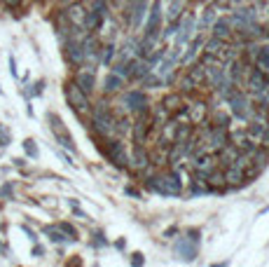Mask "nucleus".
Returning <instances> with one entry per match:
<instances>
[{
	"label": "nucleus",
	"instance_id": "a878e982",
	"mask_svg": "<svg viewBox=\"0 0 269 267\" xmlns=\"http://www.w3.org/2000/svg\"><path fill=\"white\" fill-rule=\"evenodd\" d=\"M112 73H117L120 78H129V75H131V61L122 59L120 64H115V66H112Z\"/></svg>",
	"mask_w": 269,
	"mask_h": 267
},
{
	"label": "nucleus",
	"instance_id": "aec40b11",
	"mask_svg": "<svg viewBox=\"0 0 269 267\" xmlns=\"http://www.w3.org/2000/svg\"><path fill=\"white\" fill-rule=\"evenodd\" d=\"M185 2H188V0H171V2H169V10H166V19H169V21H178L183 10H185Z\"/></svg>",
	"mask_w": 269,
	"mask_h": 267
},
{
	"label": "nucleus",
	"instance_id": "4468645a",
	"mask_svg": "<svg viewBox=\"0 0 269 267\" xmlns=\"http://www.w3.org/2000/svg\"><path fill=\"white\" fill-rule=\"evenodd\" d=\"M213 38H220V40H229L232 38V21L229 19H215L213 21Z\"/></svg>",
	"mask_w": 269,
	"mask_h": 267
},
{
	"label": "nucleus",
	"instance_id": "f704fd0d",
	"mask_svg": "<svg viewBox=\"0 0 269 267\" xmlns=\"http://www.w3.org/2000/svg\"><path fill=\"white\" fill-rule=\"evenodd\" d=\"M143 263H145L143 253H134V255H131V265H143Z\"/></svg>",
	"mask_w": 269,
	"mask_h": 267
},
{
	"label": "nucleus",
	"instance_id": "72a5a7b5",
	"mask_svg": "<svg viewBox=\"0 0 269 267\" xmlns=\"http://www.w3.org/2000/svg\"><path fill=\"white\" fill-rule=\"evenodd\" d=\"M215 17H218V12H215V10H206V14H204V24H206V26H208V24H213Z\"/></svg>",
	"mask_w": 269,
	"mask_h": 267
},
{
	"label": "nucleus",
	"instance_id": "4be33fe9",
	"mask_svg": "<svg viewBox=\"0 0 269 267\" xmlns=\"http://www.w3.org/2000/svg\"><path fill=\"white\" fill-rule=\"evenodd\" d=\"M211 143H213V148H220L227 146L229 143V136H227V127H215L213 129V136H211Z\"/></svg>",
	"mask_w": 269,
	"mask_h": 267
},
{
	"label": "nucleus",
	"instance_id": "5701e85b",
	"mask_svg": "<svg viewBox=\"0 0 269 267\" xmlns=\"http://www.w3.org/2000/svg\"><path fill=\"white\" fill-rule=\"evenodd\" d=\"M134 54H138V42H136L134 38H127L124 45H122V50H120V56L122 59H127V61H131Z\"/></svg>",
	"mask_w": 269,
	"mask_h": 267
},
{
	"label": "nucleus",
	"instance_id": "f3484780",
	"mask_svg": "<svg viewBox=\"0 0 269 267\" xmlns=\"http://www.w3.org/2000/svg\"><path fill=\"white\" fill-rule=\"evenodd\" d=\"M124 87V78H120L117 73H108V78L103 80V92L106 94H115Z\"/></svg>",
	"mask_w": 269,
	"mask_h": 267
},
{
	"label": "nucleus",
	"instance_id": "c85d7f7f",
	"mask_svg": "<svg viewBox=\"0 0 269 267\" xmlns=\"http://www.w3.org/2000/svg\"><path fill=\"white\" fill-rule=\"evenodd\" d=\"M45 234H49V239L56 241V244L66 239V237H63V230H61V225H59V227H45Z\"/></svg>",
	"mask_w": 269,
	"mask_h": 267
},
{
	"label": "nucleus",
	"instance_id": "a211bd4d",
	"mask_svg": "<svg viewBox=\"0 0 269 267\" xmlns=\"http://www.w3.org/2000/svg\"><path fill=\"white\" fill-rule=\"evenodd\" d=\"M204 50V40L202 38H192V42H190V47H188V52L180 56V64H192V59L197 56V54Z\"/></svg>",
	"mask_w": 269,
	"mask_h": 267
},
{
	"label": "nucleus",
	"instance_id": "412c9836",
	"mask_svg": "<svg viewBox=\"0 0 269 267\" xmlns=\"http://www.w3.org/2000/svg\"><path fill=\"white\" fill-rule=\"evenodd\" d=\"M253 64L269 78V47H260V52H257V56L253 59Z\"/></svg>",
	"mask_w": 269,
	"mask_h": 267
},
{
	"label": "nucleus",
	"instance_id": "c03bdc74",
	"mask_svg": "<svg viewBox=\"0 0 269 267\" xmlns=\"http://www.w3.org/2000/svg\"><path fill=\"white\" fill-rule=\"evenodd\" d=\"M267 132H269V122H267Z\"/></svg>",
	"mask_w": 269,
	"mask_h": 267
},
{
	"label": "nucleus",
	"instance_id": "a19ab883",
	"mask_svg": "<svg viewBox=\"0 0 269 267\" xmlns=\"http://www.w3.org/2000/svg\"><path fill=\"white\" fill-rule=\"evenodd\" d=\"M42 253H45V251H42L40 246H35V249H33V255H35V258H40Z\"/></svg>",
	"mask_w": 269,
	"mask_h": 267
},
{
	"label": "nucleus",
	"instance_id": "2eb2a0df",
	"mask_svg": "<svg viewBox=\"0 0 269 267\" xmlns=\"http://www.w3.org/2000/svg\"><path fill=\"white\" fill-rule=\"evenodd\" d=\"M222 181H227L229 185H241L243 181H246L243 167H239V164H232V167H227V171H225V176H222Z\"/></svg>",
	"mask_w": 269,
	"mask_h": 267
},
{
	"label": "nucleus",
	"instance_id": "6e6552de",
	"mask_svg": "<svg viewBox=\"0 0 269 267\" xmlns=\"http://www.w3.org/2000/svg\"><path fill=\"white\" fill-rule=\"evenodd\" d=\"M108 160L112 162L117 169H127L129 167V155H127V150H124V143L122 141H110L108 143Z\"/></svg>",
	"mask_w": 269,
	"mask_h": 267
},
{
	"label": "nucleus",
	"instance_id": "4c0bfd02",
	"mask_svg": "<svg viewBox=\"0 0 269 267\" xmlns=\"http://www.w3.org/2000/svg\"><path fill=\"white\" fill-rule=\"evenodd\" d=\"M124 192H127V195H131V197H141V192H138V190H136V187H124Z\"/></svg>",
	"mask_w": 269,
	"mask_h": 267
},
{
	"label": "nucleus",
	"instance_id": "37998d69",
	"mask_svg": "<svg viewBox=\"0 0 269 267\" xmlns=\"http://www.w3.org/2000/svg\"><path fill=\"white\" fill-rule=\"evenodd\" d=\"M7 2H12V5H16V2H19V0H7Z\"/></svg>",
	"mask_w": 269,
	"mask_h": 267
},
{
	"label": "nucleus",
	"instance_id": "2f4dec72",
	"mask_svg": "<svg viewBox=\"0 0 269 267\" xmlns=\"http://www.w3.org/2000/svg\"><path fill=\"white\" fill-rule=\"evenodd\" d=\"M178 101H180V99H178V94H171V96H166V99H164V106L169 108V110H174V108H178V106H175Z\"/></svg>",
	"mask_w": 269,
	"mask_h": 267
},
{
	"label": "nucleus",
	"instance_id": "ddd939ff",
	"mask_svg": "<svg viewBox=\"0 0 269 267\" xmlns=\"http://www.w3.org/2000/svg\"><path fill=\"white\" fill-rule=\"evenodd\" d=\"M75 84L80 87L84 94H89L96 87V78H94V68L87 66V70H80L78 78H75Z\"/></svg>",
	"mask_w": 269,
	"mask_h": 267
},
{
	"label": "nucleus",
	"instance_id": "20e7f679",
	"mask_svg": "<svg viewBox=\"0 0 269 267\" xmlns=\"http://www.w3.org/2000/svg\"><path fill=\"white\" fill-rule=\"evenodd\" d=\"M47 120L52 122V132L56 134V141H59V143H61L63 148H68L70 152H75V143H73V136H70V134H68V129L63 127V120H61V117H59L56 113H49V115H47Z\"/></svg>",
	"mask_w": 269,
	"mask_h": 267
},
{
	"label": "nucleus",
	"instance_id": "79ce46f5",
	"mask_svg": "<svg viewBox=\"0 0 269 267\" xmlns=\"http://www.w3.org/2000/svg\"><path fill=\"white\" fill-rule=\"evenodd\" d=\"M0 253H7V249H5V244L0 241Z\"/></svg>",
	"mask_w": 269,
	"mask_h": 267
},
{
	"label": "nucleus",
	"instance_id": "c756f323",
	"mask_svg": "<svg viewBox=\"0 0 269 267\" xmlns=\"http://www.w3.org/2000/svg\"><path fill=\"white\" fill-rule=\"evenodd\" d=\"M24 150H26L28 157H33V160L38 157V146H35V141H33V138H26V141H24Z\"/></svg>",
	"mask_w": 269,
	"mask_h": 267
},
{
	"label": "nucleus",
	"instance_id": "bb28decb",
	"mask_svg": "<svg viewBox=\"0 0 269 267\" xmlns=\"http://www.w3.org/2000/svg\"><path fill=\"white\" fill-rule=\"evenodd\" d=\"M115 52H117V50H115V45H106V47H103V52H101V56H98V61H101L103 66H110Z\"/></svg>",
	"mask_w": 269,
	"mask_h": 267
},
{
	"label": "nucleus",
	"instance_id": "e433bc0d",
	"mask_svg": "<svg viewBox=\"0 0 269 267\" xmlns=\"http://www.w3.org/2000/svg\"><path fill=\"white\" fill-rule=\"evenodd\" d=\"M7 195H12V185H2V187H0V197H7Z\"/></svg>",
	"mask_w": 269,
	"mask_h": 267
},
{
	"label": "nucleus",
	"instance_id": "0eeeda50",
	"mask_svg": "<svg viewBox=\"0 0 269 267\" xmlns=\"http://www.w3.org/2000/svg\"><path fill=\"white\" fill-rule=\"evenodd\" d=\"M122 106L127 108V110H131V113H145L148 110V99L143 96V92H131L122 94Z\"/></svg>",
	"mask_w": 269,
	"mask_h": 267
},
{
	"label": "nucleus",
	"instance_id": "b1692460",
	"mask_svg": "<svg viewBox=\"0 0 269 267\" xmlns=\"http://www.w3.org/2000/svg\"><path fill=\"white\" fill-rule=\"evenodd\" d=\"M84 14H87V12L82 10L80 5H73V7L68 10V19H70L75 26H82V24H84Z\"/></svg>",
	"mask_w": 269,
	"mask_h": 267
},
{
	"label": "nucleus",
	"instance_id": "dca6fc26",
	"mask_svg": "<svg viewBox=\"0 0 269 267\" xmlns=\"http://www.w3.org/2000/svg\"><path fill=\"white\" fill-rule=\"evenodd\" d=\"M66 54H68V61H70L73 66H80L82 61H84V52H82V45H78L75 40H68Z\"/></svg>",
	"mask_w": 269,
	"mask_h": 267
},
{
	"label": "nucleus",
	"instance_id": "cd10ccee",
	"mask_svg": "<svg viewBox=\"0 0 269 267\" xmlns=\"http://www.w3.org/2000/svg\"><path fill=\"white\" fill-rule=\"evenodd\" d=\"M134 162H136V167H138V169H143V167H148V152H145V150H143V148L138 146L134 150Z\"/></svg>",
	"mask_w": 269,
	"mask_h": 267
},
{
	"label": "nucleus",
	"instance_id": "f257e3e1",
	"mask_svg": "<svg viewBox=\"0 0 269 267\" xmlns=\"http://www.w3.org/2000/svg\"><path fill=\"white\" fill-rule=\"evenodd\" d=\"M148 187L157 195L164 197H178L183 192V181H180V171H169V174L155 176L148 181Z\"/></svg>",
	"mask_w": 269,
	"mask_h": 267
},
{
	"label": "nucleus",
	"instance_id": "a18cd8bd",
	"mask_svg": "<svg viewBox=\"0 0 269 267\" xmlns=\"http://www.w3.org/2000/svg\"><path fill=\"white\" fill-rule=\"evenodd\" d=\"M267 35H269V33H267Z\"/></svg>",
	"mask_w": 269,
	"mask_h": 267
},
{
	"label": "nucleus",
	"instance_id": "393cba45",
	"mask_svg": "<svg viewBox=\"0 0 269 267\" xmlns=\"http://www.w3.org/2000/svg\"><path fill=\"white\" fill-rule=\"evenodd\" d=\"M204 50H206V54H211V56H220V52H222V40H220V38H213V40H208L204 45Z\"/></svg>",
	"mask_w": 269,
	"mask_h": 267
},
{
	"label": "nucleus",
	"instance_id": "6ab92c4d",
	"mask_svg": "<svg viewBox=\"0 0 269 267\" xmlns=\"http://www.w3.org/2000/svg\"><path fill=\"white\" fill-rule=\"evenodd\" d=\"M82 52H84V59H92V61L98 59V42H96L94 35H89L87 40L82 42Z\"/></svg>",
	"mask_w": 269,
	"mask_h": 267
},
{
	"label": "nucleus",
	"instance_id": "f03ea898",
	"mask_svg": "<svg viewBox=\"0 0 269 267\" xmlns=\"http://www.w3.org/2000/svg\"><path fill=\"white\" fill-rule=\"evenodd\" d=\"M199 239H202L199 230H188L183 237H178V241L174 244L175 258L185 260V263H192L197 258V253H199Z\"/></svg>",
	"mask_w": 269,
	"mask_h": 267
},
{
	"label": "nucleus",
	"instance_id": "c9c22d12",
	"mask_svg": "<svg viewBox=\"0 0 269 267\" xmlns=\"http://www.w3.org/2000/svg\"><path fill=\"white\" fill-rule=\"evenodd\" d=\"M0 141H2V146H7V141H10V134L5 127H0Z\"/></svg>",
	"mask_w": 269,
	"mask_h": 267
},
{
	"label": "nucleus",
	"instance_id": "423d86ee",
	"mask_svg": "<svg viewBox=\"0 0 269 267\" xmlns=\"http://www.w3.org/2000/svg\"><path fill=\"white\" fill-rule=\"evenodd\" d=\"M66 99H68V103L75 108L78 113H82V110H89V99H87V94L82 92L75 82L66 84Z\"/></svg>",
	"mask_w": 269,
	"mask_h": 267
},
{
	"label": "nucleus",
	"instance_id": "58836bf2",
	"mask_svg": "<svg viewBox=\"0 0 269 267\" xmlns=\"http://www.w3.org/2000/svg\"><path fill=\"white\" fill-rule=\"evenodd\" d=\"M10 73L16 78V64H14V56H10Z\"/></svg>",
	"mask_w": 269,
	"mask_h": 267
},
{
	"label": "nucleus",
	"instance_id": "9b49d317",
	"mask_svg": "<svg viewBox=\"0 0 269 267\" xmlns=\"http://www.w3.org/2000/svg\"><path fill=\"white\" fill-rule=\"evenodd\" d=\"M161 24V0H152V7H150V17L145 21V31L143 33H157Z\"/></svg>",
	"mask_w": 269,
	"mask_h": 267
},
{
	"label": "nucleus",
	"instance_id": "39448f33",
	"mask_svg": "<svg viewBox=\"0 0 269 267\" xmlns=\"http://www.w3.org/2000/svg\"><path fill=\"white\" fill-rule=\"evenodd\" d=\"M248 89H251V94L255 99H260V96H265L269 92V78L260 68H251V73H248Z\"/></svg>",
	"mask_w": 269,
	"mask_h": 267
},
{
	"label": "nucleus",
	"instance_id": "ea45409f",
	"mask_svg": "<svg viewBox=\"0 0 269 267\" xmlns=\"http://www.w3.org/2000/svg\"><path fill=\"white\" fill-rule=\"evenodd\" d=\"M24 232H26V234H28V237H31V239H33V241L38 239V237H35V232H33L31 227H26V225H24Z\"/></svg>",
	"mask_w": 269,
	"mask_h": 267
},
{
	"label": "nucleus",
	"instance_id": "9d476101",
	"mask_svg": "<svg viewBox=\"0 0 269 267\" xmlns=\"http://www.w3.org/2000/svg\"><path fill=\"white\" fill-rule=\"evenodd\" d=\"M94 127L101 134H103V136H112V134H115V120L110 117V113H108L106 108H96V113H94Z\"/></svg>",
	"mask_w": 269,
	"mask_h": 267
},
{
	"label": "nucleus",
	"instance_id": "1a4fd4ad",
	"mask_svg": "<svg viewBox=\"0 0 269 267\" xmlns=\"http://www.w3.org/2000/svg\"><path fill=\"white\" fill-rule=\"evenodd\" d=\"M232 26H237L239 31L246 26H251V24H255L257 21V12L253 10V7H239V10H234V14H232Z\"/></svg>",
	"mask_w": 269,
	"mask_h": 267
},
{
	"label": "nucleus",
	"instance_id": "7ed1b4c3",
	"mask_svg": "<svg viewBox=\"0 0 269 267\" xmlns=\"http://www.w3.org/2000/svg\"><path fill=\"white\" fill-rule=\"evenodd\" d=\"M227 101H229V110H232L234 117H239V120H251L253 117V108H251V101H248L246 94L232 92L227 96Z\"/></svg>",
	"mask_w": 269,
	"mask_h": 267
},
{
	"label": "nucleus",
	"instance_id": "7c9ffc66",
	"mask_svg": "<svg viewBox=\"0 0 269 267\" xmlns=\"http://www.w3.org/2000/svg\"><path fill=\"white\" fill-rule=\"evenodd\" d=\"M262 134H265V124H262V122H251V127H248V136H257V138H260V136H262Z\"/></svg>",
	"mask_w": 269,
	"mask_h": 267
},
{
	"label": "nucleus",
	"instance_id": "f8f14e48",
	"mask_svg": "<svg viewBox=\"0 0 269 267\" xmlns=\"http://www.w3.org/2000/svg\"><path fill=\"white\" fill-rule=\"evenodd\" d=\"M145 12H148V0H136L134 5H131V10L127 14H131V21H129V26L134 28H138L141 24H143V17H145Z\"/></svg>",
	"mask_w": 269,
	"mask_h": 267
},
{
	"label": "nucleus",
	"instance_id": "473e14b6",
	"mask_svg": "<svg viewBox=\"0 0 269 267\" xmlns=\"http://www.w3.org/2000/svg\"><path fill=\"white\" fill-rule=\"evenodd\" d=\"M136 143H141V138H145V127H143V122H136Z\"/></svg>",
	"mask_w": 269,
	"mask_h": 267
}]
</instances>
